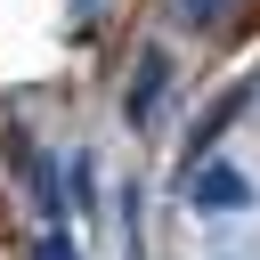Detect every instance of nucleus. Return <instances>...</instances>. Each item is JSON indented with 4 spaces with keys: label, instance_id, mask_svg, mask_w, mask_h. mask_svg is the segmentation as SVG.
Returning a JSON list of instances; mask_svg holds the SVG:
<instances>
[{
    "label": "nucleus",
    "instance_id": "obj_1",
    "mask_svg": "<svg viewBox=\"0 0 260 260\" xmlns=\"http://www.w3.org/2000/svg\"><path fill=\"white\" fill-rule=\"evenodd\" d=\"M187 203L195 211H244L252 203V179L228 171V162H203V171H187Z\"/></svg>",
    "mask_w": 260,
    "mask_h": 260
},
{
    "label": "nucleus",
    "instance_id": "obj_2",
    "mask_svg": "<svg viewBox=\"0 0 260 260\" xmlns=\"http://www.w3.org/2000/svg\"><path fill=\"white\" fill-rule=\"evenodd\" d=\"M244 98H252V89H228V98H219V106H211V114L195 122V138H187V171H195V162H203V154L219 146V130H228V122L244 114ZM187 171H179V179H187Z\"/></svg>",
    "mask_w": 260,
    "mask_h": 260
},
{
    "label": "nucleus",
    "instance_id": "obj_3",
    "mask_svg": "<svg viewBox=\"0 0 260 260\" xmlns=\"http://www.w3.org/2000/svg\"><path fill=\"white\" fill-rule=\"evenodd\" d=\"M162 81H171V57L146 49V57H138V81H130V122H146V106L162 98Z\"/></svg>",
    "mask_w": 260,
    "mask_h": 260
},
{
    "label": "nucleus",
    "instance_id": "obj_4",
    "mask_svg": "<svg viewBox=\"0 0 260 260\" xmlns=\"http://www.w3.org/2000/svg\"><path fill=\"white\" fill-rule=\"evenodd\" d=\"M32 260H81V244H73V236H65V228H49V236H41V252H32Z\"/></svg>",
    "mask_w": 260,
    "mask_h": 260
}]
</instances>
